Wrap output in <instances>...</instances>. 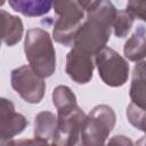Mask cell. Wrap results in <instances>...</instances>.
I'll return each mask as SVG.
<instances>
[{
  "label": "cell",
  "mask_w": 146,
  "mask_h": 146,
  "mask_svg": "<svg viewBox=\"0 0 146 146\" xmlns=\"http://www.w3.org/2000/svg\"><path fill=\"white\" fill-rule=\"evenodd\" d=\"M81 3L86 10V19L76 34L73 48L92 57L106 47L117 10L107 0L81 1Z\"/></svg>",
  "instance_id": "obj_1"
},
{
  "label": "cell",
  "mask_w": 146,
  "mask_h": 146,
  "mask_svg": "<svg viewBox=\"0 0 146 146\" xmlns=\"http://www.w3.org/2000/svg\"><path fill=\"white\" fill-rule=\"evenodd\" d=\"M24 51L32 70L42 79L51 76L56 71V51L50 34L40 27L27 30Z\"/></svg>",
  "instance_id": "obj_2"
},
{
  "label": "cell",
  "mask_w": 146,
  "mask_h": 146,
  "mask_svg": "<svg viewBox=\"0 0 146 146\" xmlns=\"http://www.w3.org/2000/svg\"><path fill=\"white\" fill-rule=\"evenodd\" d=\"M52 8L58 15L52 27L54 40L65 47H73L76 34L86 19V10L81 1H55Z\"/></svg>",
  "instance_id": "obj_3"
},
{
  "label": "cell",
  "mask_w": 146,
  "mask_h": 146,
  "mask_svg": "<svg viewBox=\"0 0 146 146\" xmlns=\"http://www.w3.org/2000/svg\"><path fill=\"white\" fill-rule=\"evenodd\" d=\"M114 110L100 104L95 106L87 115L80 132L79 146H106V140L115 127Z\"/></svg>",
  "instance_id": "obj_4"
},
{
  "label": "cell",
  "mask_w": 146,
  "mask_h": 146,
  "mask_svg": "<svg viewBox=\"0 0 146 146\" xmlns=\"http://www.w3.org/2000/svg\"><path fill=\"white\" fill-rule=\"evenodd\" d=\"M87 115L76 104L57 110V128L51 139L56 146H75Z\"/></svg>",
  "instance_id": "obj_5"
},
{
  "label": "cell",
  "mask_w": 146,
  "mask_h": 146,
  "mask_svg": "<svg viewBox=\"0 0 146 146\" xmlns=\"http://www.w3.org/2000/svg\"><path fill=\"white\" fill-rule=\"evenodd\" d=\"M95 66L106 86L116 88L125 84L129 78V64L116 50L105 47L95 56Z\"/></svg>",
  "instance_id": "obj_6"
},
{
  "label": "cell",
  "mask_w": 146,
  "mask_h": 146,
  "mask_svg": "<svg viewBox=\"0 0 146 146\" xmlns=\"http://www.w3.org/2000/svg\"><path fill=\"white\" fill-rule=\"evenodd\" d=\"M13 89L30 104H39L46 91V82L39 76L30 65L16 67L10 73Z\"/></svg>",
  "instance_id": "obj_7"
},
{
  "label": "cell",
  "mask_w": 146,
  "mask_h": 146,
  "mask_svg": "<svg viewBox=\"0 0 146 146\" xmlns=\"http://www.w3.org/2000/svg\"><path fill=\"white\" fill-rule=\"evenodd\" d=\"M95 68V62L92 57L72 48L66 55L65 72L78 84H86L91 81Z\"/></svg>",
  "instance_id": "obj_8"
},
{
  "label": "cell",
  "mask_w": 146,
  "mask_h": 146,
  "mask_svg": "<svg viewBox=\"0 0 146 146\" xmlns=\"http://www.w3.org/2000/svg\"><path fill=\"white\" fill-rule=\"evenodd\" d=\"M27 125V120L15 111L14 103L7 98L0 99V137L1 140L13 139L22 133Z\"/></svg>",
  "instance_id": "obj_9"
},
{
  "label": "cell",
  "mask_w": 146,
  "mask_h": 146,
  "mask_svg": "<svg viewBox=\"0 0 146 146\" xmlns=\"http://www.w3.org/2000/svg\"><path fill=\"white\" fill-rule=\"evenodd\" d=\"M129 96L133 105L146 111V59L138 62L132 70Z\"/></svg>",
  "instance_id": "obj_10"
},
{
  "label": "cell",
  "mask_w": 146,
  "mask_h": 146,
  "mask_svg": "<svg viewBox=\"0 0 146 146\" xmlns=\"http://www.w3.org/2000/svg\"><path fill=\"white\" fill-rule=\"evenodd\" d=\"M1 23H2V41L6 46L13 47L17 44L24 32V25L19 17L14 16L6 10H0Z\"/></svg>",
  "instance_id": "obj_11"
},
{
  "label": "cell",
  "mask_w": 146,
  "mask_h": 146,
  "mask_svg": "<svg viewBox=\"0 0 146 146\" xmlns=\"http://www.w3.org/2000/svg\"><path fill=\"white\" fill-rule=\"evenodd\" d=\"M123 54L130 62L138 63L146 59V31L144 26H138L132 35L125 41Z\"/></svg>",
  "instance_id": "obj_12"
},
{
  "label": "cell",
  "mask_w": 146,
  "mask_h": 146,
  "mask_svg": "<svg viewBox=\"0 0 146 146\" xmlns=\"http://www.w3.org/2000/svg\"><path fill=\"white\" fill-rule=\"evenodd\" d=\"M9 6L27 17H39L50 11L54 2L46 0H10Z\"/></svg>",
  "instance_id": "obj_13"
},
{
  "label": "cell",
  "mask_w": 146,
  "mask_h": 146,
  "mask_svg": "<svg viewBox=\"0 0 146 146\" xmlns=\"http://www.w3.org/2000/svg\"><path fill=\"white\" fill-rule=\"evenodd\" d=\"M57 128V116L49 111L39 112L34 116L33 133L35 138L51 140Z\"/></svg>",
  "instance_id": "obj_14"
},
{
  "label": "cell",
  "mask_w": 146,
  "mask_h": 146,
  "mask_svg": "<svg viewBox=\"0 0 146 146\" xmlns=\"http://www.w3.org/2000/svg\"><path fill=\"white\" fill-rule=\"evenodd\" d=\"M133 16L127 10H119L113 22V32L116 38H125L133 25Z\"/></svg>",
  "instance_id": "obj_15"
},
{
  "label": "cell",
  "mask_w": 146,
  "mask_h": 146,
  "mask_svg": "<svg viewBox=\"0 0 146 146\" xmlns=\"http://www.w3.org/2000/svg\"><path fill=\"white\" fill-rule=\"evenodd\" d=\"M52 104L56 110L76 104V97L67 86H57L52 90Z\"/></svg>",
  "instance_id": "obj_16"
},
{
  "label": "cell",
  "mask_w": 146,
  "mask_h": 146,
  "mask_svg": "<svg viewBox=\"0 0 146 146\" xmlns=\"http://www.w3.org/2000/svg\"><path fill=\"white\" fill-rule=\"evenodd\" d=\"M127 119L132 127L146 133V111L140 110L132 103H130L127 107Z\"/></svg>",
  "instance_id": "obj_17"
},
{
  "label": "cell",
  "mask_w": 146,
  "mask_h": 146,
  "mask_svg": "<svg viewBox=\"0 0 146 146\" xmlns=\"http://www.w3.org/2000/svg\"><path fill=\"white\" fill-rule=\"evenodd\" d=\"M0 146H56L54 143H49V140L40 139V138H32V139H8L1 140Z\"/></svg>",
  "instance_id": "obj_18"
},
{
  "label": "cell",
  "mask_w": 146,
  "mask_h": 146,
  "mask_svg": "<svg viewBox=\"0 0 146 146\" xmlns=\"http://www.w3.org/2000/svg\"><path fill=\"white\" fill-rule=\"evenodd\" d=\"M125 10L130 13L133 18L146 22V1H128Z\"/></svg>",
  "instance_id": "obj_19"
},
{
  "label": "cell",
  "mask_w": 146,
  "mask_h": 146,
  "mask_svg": "<svg viewBox=\"0 0 146 146\" xmlns=\"http://www.w3.org/2000/svg\"><path fill=\"white\" fill-rule=\"evenodd\" d=\"M106 146H135V143L124 135H115L108 140Z\"/></svg>",
  "instance_id": "obj_20"
},
{
  "label": "cell",
  "mask_w": 146,
  "mask_h": 146,
  "mask_svg": "<svg viewBox=\"0 0 146 146\" xmlns=\"http://www.w3.org/2000/svg\"><path fill=\"white\" fill-rule=\"evenodd\" d=\"M135 146H146V135L135 143Z\"/></svg>",
  "instance_id": "obj_21"
}]
</instances>
